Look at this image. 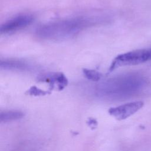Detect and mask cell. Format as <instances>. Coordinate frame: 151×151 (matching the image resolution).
I'll list each match as a JSON object with an SVG mask.
<instances>
[{
  "label": "cell",
  "instance_id": "6",
  "mask_svg": "<svg viewBox=\"0 0 151 151\" xmlns=\"http://www.w3.org/2000/svg\"><path fill=\"white\" fill-rule=\"evenodd\" d=\"M42 80L48 82L51 87L54 88L62 90L68 83V80L64 74L62 73H54L45 76L42 78Z\"/></svg>",
  "mask_w": 151,
  "mask_h": 151
},
{
  "label": "cell",
  "instance_id": "10",
  "mask_svg": "<svg viewBox=\"0 0 151 151\" xmlns=\"http://www.w3.org/2000/svg\"><path fill=\"white\" fill-rule=\"evenodd\" d=\"M28 93L31 95H35V96H40V95H44L47 93V91H44L42 90H40L36 87H32L29 90Z\"/></svg>",
  "mask_w": 151,
  "mask_h": 151
},
{
  "label": "cell",
  "instance_id": "5",
  "mask_svg": "<svg viewBox=\"0 0 151 151\" xmlns=\"http://www.w3.org/2000/svg\"><path fill=\"white\" fill-rule=\"evenodd\" d=\"M33 21V17L29 14H20L6 21L1 25L0 31L2 34L9 33L29 25Z\"/></svg>",
  "mask_w": 151,
  "mask_h": 151
},
{
  "label": "cell",
  "instance_id": "8",
  "mask_svg": "<svg viewBox=\"0 0 151 151\" xmlns=\"http://www.w3.org/2000/svg\"><path fill=\"white\" fill-rule=\"evenodd\" d=\"M1 68L5 69H18L25 70L28 68V65L22 62L18 61H4L1 63Z\"/></svg>",
  "mask_w": 151,
  "mask_h": 151
},
{
  "label": "cell",
  "instance_id": "7",
  "mask_svg": "<svg viewBox=\"0 0 151 151\" xmlns=\"http://www.w3.org/2000/svg\"><path fill=\"white\" fill-rule=\"evenodd\" d=\"M24 113L20 111L9 110L1 113L0 120L1 122H8L22 118Z\"/></svg>",
  "mask_w": 151,
  "mask_h": 151
},
{
  "label": "cell",
  "instance_id": "9",
  "mask_svg": "<svg viewBox=\"0 0 151 151\" xmlns=\"http://www.w3.org/2000/svg\"><path fill=\"white\" fill-rule=\"evenodd\" d=\"M83 73L87 79L93 81H99L101 77V74L99 72L94 70L84 69Z\"/></svg>",
  "mask_w": 151,
  "mask_h": 151
},
{
  "label": "cell",
  "instance_id": "1",
  "mask_svg": "<svg viewBox=\"0 0 151 151\" xmlns=\"http://www.w3.org/2000/svg\"><path fill=\"white\" fill-rule=\"evenodd\" d=\"M147 84L145 77L138 74H127L108 79L99 84L96 93L101 97L123 99L142 91Z\"/></svg>",
  "mask_w": 151,
  "mask_h": 151
},
{
  "label": "cell",
  "instance_id": "3",
  "mask_svg": "<svg viewBox=\"0 0 151 151\" xmlns=\"http://www.w3.org/2000/svg\"><path fill=\"white\" fill-rule=\"evenodd\" d=\"M150 60L151 48L133 50L117 56L113 61L109 71H112L120 67L143 64Z\"/></svg>",
  "mask_w": 151,
  "mask_h": 151
},
{
  "label": "cell",
  "instance_id": "4",
  "mask_svg": "<svg viewBox=\"0 0 151 151\" xmlns=\"http://www.w3.org/2000/svg\"><path fill=\"white\" fill-rule=\"evenodd\" d=\"M143 102L141 101H133L111 107L108 111L111 116L117 120H122L134 114L143 106Z\"/></svg>",
  "mask_w": 151,
  "mask_h": 151
},
{
  "label": "cell",
  "instance_id": "2",
  "mask_svg": "<svg viewBox=\"0 0 151 151\" xmlns=\"http://www.w3.org/2000/svg\"><path fill=\"white\" fill-rule=\"evenodd\" d=\"M98 20H96L93 17L86 16L55 21L40 27L37 30V34L44 39H67L93 25Z\"/></svg>",
  "mask_w": 151,
  "mask_h": 151
}]
</instances>
